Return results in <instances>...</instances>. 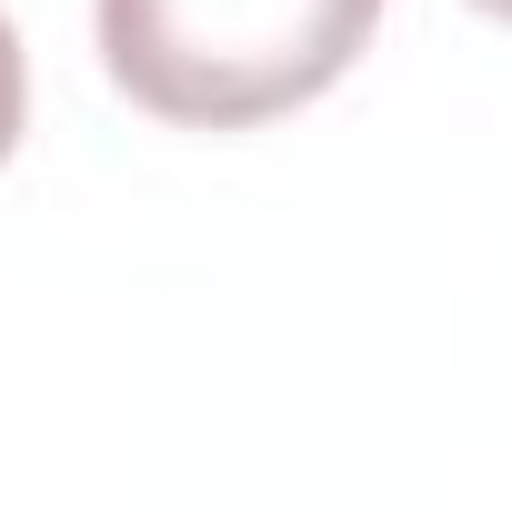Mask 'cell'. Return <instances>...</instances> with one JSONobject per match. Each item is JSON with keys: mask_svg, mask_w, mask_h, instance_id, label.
<instances>
[{"mask_svg": "<svg viewBox=\"0 0 512 512\" xmlns=\"http://www.w3.org/2000/svg\"><path fill=\"white\" fill-rule=\"evenodd\" d=\"M382 0H101L111 81L181 131H251L372 51Z\"/></svg>", "mask_w": 512, "mask_h": 512, "instance_id": "1", "label": "cell"}, {"mask_svg": "<svg viewBox=\"0 0 512 512\" xmlns=\"http://www.w3.org/2000/svg\"><path fill=\"white\" fill-rule=\"evenodd\" d=\"M21 121H31V61H21V31L0 11V161L21 151Z\"/></svg>", "mask_w": 512, "mask_h": 512, "instance_id": "2", "label": "cell"}, {"mask_svg": "<svg viewBox=\"0 0 512 512\" xmlns=\"http://www.w3.org/2000/svg\"><path fill=\"white\" fill-rule=\"evenodd\" d=\"M472 11H492V21H512V0H472Z\"/></svg>", "mask_w": 512, "mask_h": 512, "instance_id": "3", "label": "cell"}]
</instances>
